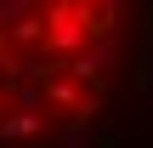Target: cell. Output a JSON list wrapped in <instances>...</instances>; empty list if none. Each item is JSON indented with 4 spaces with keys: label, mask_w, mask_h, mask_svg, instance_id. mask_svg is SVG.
Listing matches in <instances>:
<instances>
[{
    "label": "cell",
    "mask_w": 153,
    "mask_h": 148,
    "mask_svg": "<svg viewBox=\"0 0 153 148\" xmlns=\"http://www.w3.org/2000/svg\"><path fill=\"white\" fill-rule=\"evenodd\" d=\"M114 63V0H0V148L74 143Z\"/></svg>",
    "instance_id": "1"
}]
</instances>
